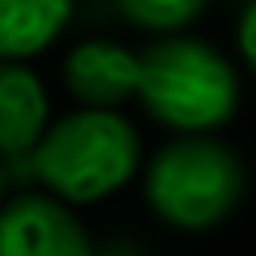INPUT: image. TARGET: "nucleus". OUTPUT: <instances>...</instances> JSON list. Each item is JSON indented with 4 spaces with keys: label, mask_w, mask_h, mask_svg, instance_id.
<instances>
[{
    "label": "nucleus",
    "mask_w": 256,
    "mask_h": 256,
    "mask_svg": "<svg viewBox=\"0 0 256 256\" xmlns=\"http://www.w3.org/2000/svg\"><path fill=\"white\" fill-rule=\"evenodd\" d=\"M4 176H8V172H4V164H0V192H4V184H8V180H4Z\"/></svg>",
    "instance_id": "10"
},
{
    "label": "nucleus",
    "mask_w": 256,
    "mask_h": 256,
    "mask_svg": "<svg viewBox=\"0 0 256 256\" xmlns=\"http://www.w3.org/2000/svg\"><path fill=\"white\" fill-rule=\"evenodd\" d=\"M124 12L140 24V28H156V32H172L184 28L188 20L200 16L204 0H120Z\"/></svg>",
    "instance_id": "8"
},
{
    "label": "nucleus",
    "mask_w": 256,
    "mask_h": 256,
    "mask_svg": "<svg viewBox=\"0 0 256 256\" xmlns=\"http://www.w3.org/2000/svg\"><path fill=\"white\" fill-rule=\"evenodd\" d=\"M236 40H240V52H244L248 68L256 72V0L244 8V16H240V28H236Z\"/></svg>",
    "instance_id": "9"
},
{
    "label": "nucleus",
    "mask_w": 256,
    "mask_h": 256,
    "mask_svg": "<svg viewBox=\"0 0 256 256\" xmlns=\"http://www.w3.org/2000/svg\"><path fill=\"white\" fill-rule=\"evenodd\" d=\"M48 132V92L24 64H0V156H28Z\"/></svg>",
    "instance_id": "6"
},
{
    "label": "nucleus",
    "mask_w": 256,
    "mask_h": 256,
    "mask_svg": "<svg viewBox=\"0 0 256 256\" xmlns=\"http://www.w3.org/2000/svg\"><path fill=\"white\" fill-rule=\"evenodd\" d=\"M72 0H0V64L44 52L68 24Z\"/></svg>",
    "instance_id": "7"
},
{
    "label": "nucleus",
    "mask_w": 256,
    "mask_h": 256,
    "mask_svg": "<svg viewBox=\"0 0 256 256\" xmlns=\"http://www.w3.org/2000/svg\"><path fill=\"white\" fill-rule=\"evenodd\" d=\"M136 160H140L136 128L108 108H84L64 116L44 132V140L32 152L36 176L48 184L56 200L68 204L112 196L136 172Z\"/></svg>",
    "instance_id": "1"
},
{
    "label": "nucleus",
    "mask_w": 256,
    "mask_h": 256,
    "mask_svg": "<svg viewBox=\"0 0 256 256\" xmlns=\"http://www.w3.org/2000/svg\"><path fill=\"white\" fill-rule=\"evenodd\" d=\"M0 256H96V248L64 200L20 196L0 208Z\"/></svg>",
    "instance_id": "4"
},
{
    "label": "nucleus",
    "mask_w": 256,
    "mask_h": 256,
    "mask_svg": "<svg viewBox=\"0 0 256 256\" xmlns=\"http://www.w3.org/2000/svg\"><path fill=\"white\" fill-rule=\"evenodd\" d=\"M64 80H68L72 96L84 100L88 108L112 112L120 100L136 96L140 56H132L128 48H120L112 40H88V44L72 48V56L64 64Z\"/></svg>",
    "instance_id": "5"
},
{
    "label": "nucleus",
    "mask_w": 256,
    "mask_h": 256,
    "mask_svg": "<svg viewBox=\"0 0 256 256\" xmlns=\"http://www.w3.org/2000/svg\"><path fill=\"white\" fill-rule=\"evenodd\" d=\"M148 204L176 228H212L244 196V168L232 148L208 136L172 140L148 168Z\"/></svg>",
    "instance_id": "3"
},
{
    "label": "nucleus",
    "mask_w": 256,
    "mask_h": 256,
    "mask_svg": "<svg viewBox=\"0 0 256 256\" xmlns=\"http://www.w3.org/2000/svg\"><path fill=\"white\" fill-rule=\"evenodd\" d=\"M140 104L168 128L208 132L236 112L240 84L232 64L204 40L172 36L140 56Z\"/></svg>",
    "instance_id": "2"
}]
</instances>
